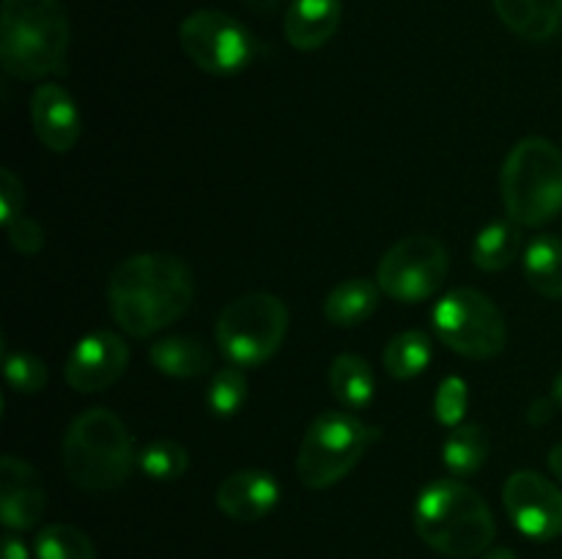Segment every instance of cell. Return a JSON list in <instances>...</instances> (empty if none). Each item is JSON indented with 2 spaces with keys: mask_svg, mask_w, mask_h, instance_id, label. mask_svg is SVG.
Listing matches in <instances>:
<instances>
[{
  "mask_svg": "<svg viewBox=\"0 0 562 559\" xmlns=\"http://www.w3.org/2000/svg\"><path fill=\"white\" fill-rule=\"evenodd\" d=\"M195 277L181 258L137 252L110 272L108 307L113 321L132 338H148L190 310Z\"/></svg>",
  "mask_w": 562,
  "mask_h": 559,
  "instance_id": "6da1fadb",
  "label": "cell"
},
{
  "mask_svg": "<svg viewBox=\"0 0 562 559\" xmlns=\"http://www.w3.org/2000/svg\"><path fill=\"white\" fill-rule=\"evenodd\" d=\"M420 540L445 557H477L497 535L486 499L456 477L428 482L415 502Z\"/></svg>",
  "mask_w": 562,
  "mask_h": 559,
  "instance_id": "7a4b0ae2",
  "label": "cell"
},
{
  "mask_svg": "<svg viewBox=\"0 0 562 559\" xmlns=\"http://www.w3.org/2000/svg\"><path fill=\"white\" fill-rule=\"evenodd\" d=\"M69 16L60 0H3L0 64L16 80H42L64 69Z\"/></svg>",
  "mask_w": 562,
  "mask_h": 559,
  "instance_id": "3957f363",
  "label": "cell"
},
{
  "mask_svg": "<svg viewBox=\"0 0 562 559\" xmlns=\"http://www.w3.org/2000/svg\"><path fill=\"white\" fill-rule=\"evenodd\" d=\"M60 458L66 477L86 491L124 486L137 464L135 442L124 420L110 409H88L75 417L64 436Z\"/></svg>",
  "mask_w": 562,
  "mask_h": 559,
  "instance_id": "277c9868",
  "label": "cell"
},
{
  "mask_svg": "<svg viewBox=\"0 0 562 559\" xmlns=\"http://www.w3.org/2000/svg\"><path fill=\"white\" fill-rule=\"evenodd\" d=\"M503 203L521 228H541L562 212V151L547 137H525L503 162Z\"/></svg>",
  "mask_w": 562,
  "mask_h": 559,
  "instance_id": "5b68a950",
  "label": "cell"
},
{
  "mask_svg": "<svg viewBox=\"0 0 562 559\" xmlns=\"http://www.w3.org/2000/svg\"><path fill=\"white\" fill-rule=\"evenodd\" d=\"M379 436V427L368 425L349 411H324L307 425L296 455V475L302 486L322 491L344 480L362 460Z\"/></svg>",
  "mask_w": 562,
  "mask_h": 559,
  "instance_id": "8992f818",
  "label": "cell"
},
{
  "mask_svg": "<svg viewBox=\"0 0 562 559\" xmlns=\"http://www.w3.org/2000/svg\"><path fill=\"white\" fill-rule=\"evenodd\" d=\"M289 332V310L272 294L236 296L223 307L214 340L231 365L258 367L272 360Z\"/></svg>",
  "mask_w": 562,
  "mask_h": 559,
  "instance_id": "52a82bcc",
  "label": "cell"
},
{
  "mask_svg": "<svg viewBox=\"0 0 562 559\" xmlns=\"http://www.w3.org/2000/svg\"><path fill=\"white\" fill-rule=\"evenodd\" d=\"M434 329L450 351L488 360L505 349L508 329L499 307L475 288H456L434 305Z\"/></svg>",
  "mask_w": 562,
  "mask_h": 559,
  "instance_id": "ba28073f",
  "label": "cell"
},
{
  "mask_svg": "<svg viewBox=\"0 0 562 559\" xmlns=\"http://www.w3.org/2000/svg\"><path fill=\"white\" fill-rule=\"evenodd\" d=\"M179 42L187 58L206 75H239L252 64L258 42L239 20L214 9L192 11L179 27Z\"/></svg>",
  "mask_w": 562,
  "mask_h": 559,
  "instance_id": "9c48e42d",
  "label": "cell"
},
{
  "mask_svg": "<svg viewBox=\"0 0 562 559\" xmlns=\"http://www.w3.org/2000/svg\"><path fill=\"white\" fill-rule=\"evenodd\" d=\"M448 250L434 236H406L395 241L379 261L376 283L390 299L415 305L442 288L448 277Z\"/></svg>",
  "mask_w": 562,
  "mask_h": 559,
  "instance_id": "30bf717a",
  "label": "cell"
},
{
  "mask_svg": "<svg viewBox=\"0 0 562 559\" xmlns=\"http://www.w3.org/2000/svg\"><path fill=\"white\" fill-rule=\"evenodd\" d=\"M503 502L521 535L532 540L562 535V491L538 471H514L503 486Z\"/></svg>",
  "mask_w": 562,
  "mask_h": 559,
  "instance_id": "8fae6325",
  "label": "cell"
},
{
  "mask_svg": "<svg viewBox=\"0 0 562 559\" xmlns=\"http://www.w3.org/2000/svg\"><path fill=\"white\" fill-rule=\"evenodd\" d=\"M130 362V345L121 334L91 332L66 356L64 378L75 392H102L121 378Z\"/></svg>",
  "mask_w": 562,
  "mask_h": 559,
  "instance_id": "7c38bea8",
  "label": "cell"
},
{
  "mask_svg": "<svg viewBox=\"0 0 562 559\" xmlns=\"http://www.w3.org/2000/svg\"><path fill=\"white\" fill-rule=\"evenodd\" d=\"M47 510L38 475L31 464L16 455H3L0 460V518L9 532H25L42 521Z\"/></svg>",
  "mask_w": 562,
  "mask_h": 559,
  "instance_id": "4fadbf2b",
  "label": "cell"
},
{
  "mask_svg": "<svg viewBox=\"0 0 562 559\" xmlns=\"http://www.w3.org/2000/svg\"><path fill=\"white\" fill-rule=\"evenodd\" d=\"M31 124L38 140L55 153L71 151L82 132L80 110H77L71 93L58 82H42L33 91Z\"/></svg>",
  "mask_w": 562,
  "mask_h": 559,
  "instance_id": "5bb4252c",
  "label": "cell"
},
{
  "mask_svg": "<svg viewBox=\"0 0 562 559\" xmlns=\"http://www.w3.org/2000/svg\"><path fill=\"white\" fill-rule=\"evenodd\" d=\"M278 502V480L261 469L234 471L217 488V507L239 524H256V521L267 518Z\"/></svg>",
  "mask_w": 562,
  "mask_h": 559,
  "instance_id": "9a60e30c",
  "label": "cell"
},
{
  "mask_svg": "<svg viewBox=\"0 0 562 559\" xmlns=\"http://www.w3.org/2000/svg\"><path fill=\"white\" fill-rule=\"evenodd\" d=\"M344 16L340 0H291L283 20L285 42L300 53L324 47L335 36Z\"/></svg>",
  "mask_w": 562,
  "mask_h": 559,
  "instance_id": "2e32d148",
  "label": "cell"
},
{
  "mask_svg": "<svg viewBox=\"0 0 562 559\" xmlns=\"http://www.w3.org/2000/svg\"><path fill=\"white\" fill-rule=\"evenodd\" d=\"M494 9L527 42H547L562 27V0H494Z\"/></svg>",
  "mask_w": 562,
  "mask_h": 559,
  "instance_id": "e0dca14e",
  "label": "cell"
},
{
  "mask_svg": "<svg viewBox=\"0 0 562 559\" xmlns=\"http://www.w3.org/2000/svg\"><path fill=\"white\" fill-rule=\"evenodd\" d=\"M148 360L159 373L170 378H198L212 367V351L195 338L173 334L162 338L148 349Z\"/></svg>",
  "mask_w": 562,
  "mask_h": 559,
  "instance_id": "ac0fdd59",
  "label": "cell"
},
{
  "mask_svg": "<svg viewBox=\"0 0 562 559\" xmlns=\"http://www.w3.org/2000/svg\"><path fill=\"white\" fill-rule=\"evenodd\" d=\"M379 294H382V288L371 280H344L324 299V316L335 327H357L376 312Z\"/></svg>",
  "mask_w": 562,
  "mask_h": 559,
  "instance_id": "d6986e66",
  "label": "cell"
},
{
  "mask_svg": "<svg viewBox=\"0 0 562 559\" xmlns=\"http://www.w3.org/2000/svg\"><path fill=\"white\" fill-rule=\"evenodd\" d=\"M329 389H333L335 400L349 411H362L371 406L373 392H376V376H373L371 365L357 354H340L335 356L329 365Z\"/></svg>",
  "mask_w": 562,
  "mask_h": 559,
  "instance_id": "ffe728a7",
  "label": "cell"
},
{
  "mask_svg": "<svg viewBox=\"0 0 562 559\" xmlns=\"http://www.w3.org/2000/svg\"><path fill=\"white\" fill-rule=\"evenodd\" d=\"M527 283L547 299H562V239L536 236L525 252Z\"/></svg>",
  "mask_w": 562,
  "mask_h": 559,
  "instance_id": "44dd1931",
  "label": "cell"
},
{
  "mask_svg": "<svg viewBox=\"0 0 562 559\" xmlns=\"http://www.w3.org/2000/svg\"><path fill=\"white\" fill-rule=\"evenodd\" d=\"M521 225L514 219H497L488 223L486 228L477 233L475 244H472V263L483 272H499V269L510 266L514 258L521 250Z\"/></svg>",
  "mask_w": 562,
  "mask_h": 559,
  "instance_id": "7402d4cb",
  "label": "cell"
},
{
  "mask_svg": "<svg viewBox=\"0 0 562 559\" xmlns=\"http://www.w3.org/2000/svg\"><path fill=\"white\" fill-rule=\"evenodd\" d=\"M488 455V436L481 425L472 422H461V425L450 427L448 438L442 444L445 466L453 477H470L486 464Z\"/></svg>",
  "mask_w": 562,
  "mask_h": 559,
  "instance_id": "603a6c76",
  "label": "cell"
},
{
  "mask_svg": "<svg viewBox=\"0 0 562 559\" xmlns=\"http://www.w3.org/2000/svg\"><path fill=\"white\" fill-rule=\"evenodd\" d=\"M434 343L420 329H406L395 334L384 349V367L393 378H415L431 365Z\"/></svg>",
  "mask_w": 562,
  "mask_h": 559,
  "instance_id": "cb8c5ba5",
  "label": "cell"
},
{
  "mask_svg": "<svg viewBox=\"0 0 562 559\" xmlns=\"http://www.w3.org/2000/svg\"><path fill=\"white\" fill-rule=\"evenodd\" d=\"M36 559H97L91 537L71 524L44 526L33 543Z\"/></svg>",
  "mask_w": 562,
  "mask_h": 559,
  "instance_id": "d4e9b609",
  "label": "cell"
},
{
  "mask_svg": "<svg viewBox=\"0 0 562 559\" xmlns=\"http://www.w3.org/2000/svg\"><path fill=\"white\" fill-rule=\"evenodd\" d=\"M137 466L151 480L170 482L184 477L187 466H190V455L179 442L162 438V442H151L148 447H143V453H137Z\"/></svg>",
  "mask_w": 562,
  "mask_h": 559,
  "instance_id": "484cf974",
  "label": "cell"
},
{
  "mask_svg": "<svg viewBox=\"0 0 562 559\" xmlns=\"http://www.w3.org/2000/svg\"><path fill=\"white\" fill-rule=\"evenodd\" d=\"M209 409L214 417H234L247 400V378L239 365H225L209 384Z\"/></svg>",
  "mask_w": 562,
  "mask_h": 559,
  "instance_id": "4316f807",
  "label": "cell"
},
{
  "mask_svg": "<svg viewBox=\"0 0 562 559\" xmlns=\"http://www.w3.org/2000/svg\"><path fill=\"white\" fill-rule=\"evenodd\" d=\"M3 376L14 392L36 395L47 387V365L27 351H5Z\"/></svg>",
  "mask_w": 562,
  "mask_h": 559,
  "instance_id": "83f0119b",
  "label": "cell"
},
{
  "mask_svg": "<svg viewBox=\"0 0 562 559\" xmlns=\"http://www.w3.org/2000/svg\"><path fill=\"white\" fill-rule=\"evenodd\" d=\"M467 406H470V389L461 376H448L437 389L434 398V414L445 427H456L464 422Z\"/></svg>",
  "mask_w": 562,
  "mask_h": 559,
  "instance_id": "f1b7e54d",
  "label": "cell"
},
{
  "mask_svg": "<svg viewBox=\"0 0 562 559\" xmlns=\"http://www.w3.org/2000/svg\"><path fill=\"white\" fill-rule=\"evenodd\" d=\"M3 228H5V236H9V244L14 247L16 252H22V255H36V252L44 247V228L36 223V219L25 217V214L11 219V223L3 225Z\"/></svg>",
  "mask_w": 562,
  "mask_h": 559,
  "instance_id": "f546056e",
  "label": "cell"
},
{
  "mask_svg": "<svg viewBox=\"0 0 562 559\" xmlns=\"http://www.w3.org/2000/svg\"><path fill=\"white\" fill-rule=\"evenodd\" d=\"M25 208V186L16 179L14 170H0V223L9 225L11 219L22 217Z\"/></svg>",
  "mask_w": 562,
  "mask_h": 559,
  "instance_id": "4dcf8cb0",
  "label": "cell"
},
{
  "mask_svg": "<svg viewBox=\"0 0 562 559\" xmlns=\"http://www.w3.org/2000/svg\"><path fill=\"white\" fill-rule=\"evenodd\" d=\"M3 559H31L25 543H22L20 537L11 535V532L3 537Z\"/></svg>",
  "mask_w": 562,
  "mask_h": 559,
  "instance_id": "1f68e13d",
  "label": "cell"
},
{
  "mask_svg": "<svg viewBox=\"0 0 562 559\" xmlns=\"http://www.w3.org/2000/svg\"><path fill=\"white\" fill-rule=\"evenodd\" d=\"M549 466H552L554 477L562 482V442L554 444L552 453H549Z\"/></svg>",
  "mask_w": 562,
  "mask_h": 559,
  "instance_id": "d6a6232c",
  "label": "cell"
},
{
  "mask_svg": "<svg viewBox=\"0 0 562 559\" xmlns=\"http://www.w3.org/2000/svg\"><path fill=\"white\" fill-rule=\"evenodd\" d=\"M252 11H274L283 0H245Z\"/></svg>",
  "mask_w": 562,
  "mask_h": 559,
  "instance_id": "836d02e7",
  "label": "cell"
},
{
  "mask_svg": "<svg viewBox=\"0 0 562 559\" xmlns=\"http://www.w3.org/2000/svg\"><path fill=\"white\" fill-rule=\"evenodd\" d=\"M483 559H516V554L510 551V548H494V551H488Z\"/></svg>",
  "mask_w": 562,
  "mask_h": 559,
  "instance_id": "e575fe53",
  "label": "cell"
},
{
  "mask_svg": "<svg viewBox=\"0 0 562 559\" xmlns=\"http://www.w3.org/2000/svg\"><path fill=\"white\" fill-rule=\"evenodd\" d=\"M554 400L562 406V373L558 376V381H554Z\"/></svg>",
  "mask_w": 562,
  "mask_h": 559,
  "instance_id": "d590c367",
  "label": "cell"
}]
</instances>
